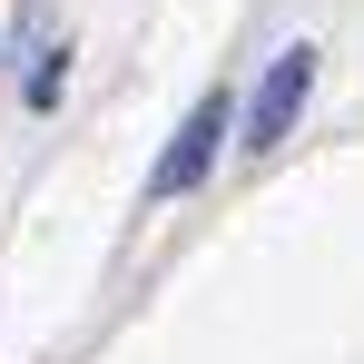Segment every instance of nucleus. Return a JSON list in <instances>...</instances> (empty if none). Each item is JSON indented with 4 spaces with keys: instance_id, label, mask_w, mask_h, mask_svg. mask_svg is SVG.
<instances>
[{
    "instance_id": "f03ea898",
    "label": "nucleus",
    "mask_w": 364,
    "mask_h": 364,
    "mask_svg": "<svg viewBox=\"0 0 364 364\" xmlns=\"http://www.w3.org/2000/svg\"><path fill=\"white\" fill-rule=\"evenodd\" d=\"M217 138H227V99H197V109H187V128L168 138V158L148 168V187H158V197H187V187L207 178V158H217Z\"/></svg>"
},
{
    "instance_id": "f257e3e1",
    "label": "nucleus",
    "mask_w": 364,
    "mask_h": 364,
    "mask_svg": "<svg viewBox=\"0 0 364 364\" xmlns=\"http://www.w3.org/2000/svg\"><path fill=\"white\" fill-rule=\"evenodd\" d=\"M305 89H315V50H276V60H266V79H256V99H246V158H266V148H276V138H286V128H296V109H305Z\"/></svg>"
}]
</instances>
